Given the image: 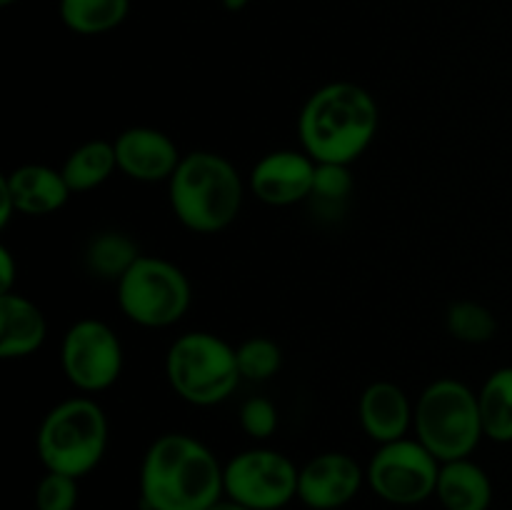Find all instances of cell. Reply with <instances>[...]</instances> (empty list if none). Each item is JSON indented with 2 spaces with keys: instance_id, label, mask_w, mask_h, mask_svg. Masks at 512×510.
Instances as JSON below:
<instances>
[{
  "instance_id": "cell-17",
  "label": "cell",
  "mask_w": 512,
  "mask_h": 510,
  "mask_svg": "<svg viewBox=\"0 0 512 510\" xmlns=\"http://www.w3.org/2000/svg\"><path fill=\"white\" fill-rule=\"evenodd\" d=\"M435 495L445 510H488L493 503V483L470 458L450 460L440 465Z\"/></svg>"
},
{
  "instance_id": "cell-26",
  "label": "cell",
  "mask_w": 512,
  "mask_h": 510,
  "mask_svg": "<svg viewBox=\"0 0 512 510\" xmlns=\"http://www.w3.org/2000/svg\"><path fill=\"white\" fill-rule=\"evenodd\" d=\"M240 428L250 435L253 440H268L273 438L275 430H278V408L273 405V400L263 398V395H255L248 398L240 405Z\"/></svg>"
},
{
  "instance_id": "cell-10",
  "label": "cell",
  "mask_w": 512,
  "mask_h": 510,
  "mask_svg": "<svg viewBox=\"0 0 512 510\" xmlns=\"http://www.w3.org/2000/svg\"><path fill=\"white\" fill-rule=\"evenodd\" d=\"M125 350L118 333L98 318L70 325L60 343V368L78 393L93 395L113 388L123 375Z\"/></svg>"
},
{
  "instance_id": "cell-12",
  "label": "cell",
  "mask_w": 512,
  "mask_h": 510,
  "mask_svg": "<svg viewBox=\"0 0 512 510\" xmlns=\"http://www.w3.org/2000/svg\"><path fill=\"white\" fill-rule=\"evenodd\" d=\"M365 480V470L353 455L330 450L300 468L298 498L310 510H338L360 493Z\"/></svg>"
},
{
  "instance_id": "cell-6",
  "label": "cell",
  "mask_w": 512,
  "mask_h": 510,
  "mask_svg": "<svg viewBox=\"0 0 512 510\" xmlns=\"http://www.w3.org/2000/svg\"><path fill=\"white\" fill-rule=\"evenodd\" d=\"M165 375L173 393L195 408L225 403L243 380L233 345L208 330H188L170 343Z\"/></svg>"
},
{
  "instance_id": "cell-2",
  "label": "cell",
  "mask_w": 512,
  "mask_h": 510,
  "mask_svg": "<svg viewBox=\"0 0 512 510\" xmlns=\"http://www.w3.org/2000/svg\"><path fill=\"white\" fill-rule=\"evenodd\" d=\"M380 110L370 90L335 80L315 90L298 115L300 148L315 163L353 165L373 145Z\"/></svg>"
},
{
  "instance_id": "cell-22",
  "label": "cell",
  "mask_w": 512,
  "mask_h": 510,
  "mask_svg": "<svg viewBox=\"0 0 512 510\" xmlns=\"http://www.w3.org/2000/svg\"><path fill=\"white\" fill-rule=\"evenodd\" d=\"M445 328L455 340L468 345L490 343L498 333L493 310L475 300H455L445 313Z\"/></svg>"
},
{
  "instance_id": "cell-20",
  "label": "cell",
  "mask_w": 512,
  "mask_h": 510,
  "mask_svg": "<svg viewBox=\"0 0 512 510\" xmlns=\"http://www.w3.org/2000/svg\"><path fill=\"white\" fill-rule=\"evenodd\" d=\"M58 15L75 35H105L130 15V0H58Z\"/></svg>"
},
{
  "instance_id": "cell-5",
  "label": "cell",
  "mask_w": 512,
  "mask_h": 510,
  "mask_svg": "<svg viewBox=\"0 0 512 510\" xmlns=\"http://www.w3.org/2000/svg\"><path fill=\"white\" fill-rule=\"evenodd\" d=\"M413 433L440 463L470 458L485 438L478 393L463 380H433L415 400Z\"/></svg>"
},
{
  "instance_id": "cell-16",
  "label": "cell",
  "mask_w": 512,
  "mask_h": 510,
  "mask_svg": "<svg viewBox=\"0 0 512 510\" xmlns=\"http://www.w3.org/2000/svg\"><path fill=\"white\" fill-rule=\"evenodd\" d=\"M48 338L45 313L20 293H0V358L20 360L38 353Z\"/></svg>"
},
{
  "instance_id": "cell-27",
  "label": "cell",
  "mask_w": 512,
  "mask_h": 510,
  "mask_svg": "<svg viewBox=\"0 0 512 510\" xmlns=\"http://www.w3.org/2000/svg\"><path fill=\"white\" fill-rule=\"evenodd\" d=\"M15 258L8 245H0V293H13Z\"/></svg>"
},
{
  "instance_id": "cell-29",
  "label": "cell",
  "mask_w": 512,
  "mask_h": 510,
  "mask_svg": "<svg viewBox=\"0 0 512 510\" xmlns=\"http://www.w3.org/2000/svg\"><path fill=\"white\" fill-rule=\"evenodd\" d=\"M208 510H250V508H245V505L235 503V500H230V498H220L218 503H215L213 508H208Z\"/></svg>"
},
{
  "instance_id": "cell-19",
  "label": "cell",
  "mask_w": 512,
  "mask_h": 510,
  "mask_svg": "<svg viewBox=\"0 0 512 510\" xmlns=\"http://www.w3.org/2000/svg\"><path fill=\"white\" fill-rule=\"evenodd\" d=\"M115 170H118V158H115L113 140H85L65 158L60 173L73 193H88L108 183Z\"/></svg>"
},
{
  "instance_id": "cell-28",
  "label": "cell",
  "mask_w": 512,
  "mask_h": 510,
  "mask_svg": "<svg viewBox=\"0 0 512 510\" xmlns=\"http://www.w3.org/2000/svg\"><path fill=\"white\" fill-rule=\"evenodd\" d=\"M15 213H18V210H15L13 198H10L8 188H5V185L0 183V228H8L10 220H13Z\"/></svg>"
},
{
  "instance_id": "cell-31",
  "label": "cell",
  "mask_w": 512,
  "mask_h": 510,
  "mask_svg": "<svg viewBox=\"0 0 512 510\" xmlns=\"http://www.w3.org/2000/svg\"><path fill=\"white\" fill-rule=\"evenodd\" d=\"M13 3H18V0H0V5H3V8H10Z\"/></svg>"
},
{
  "instance_id": "cell-23",
  "label": "cell",
  "mask_w": 512,
  "mask_h": 510,
  "mask_svg": "<svg viewBox=\"0 0 512 510\" xmlns=\"http://www.w3.org/2000/svg\"><path fill=\"white\" fill-rule=\"evenodd\" d=\"M235 358H238L240 375L250 383H265L283 368V348L265 335H253L235 345Z\"/></svg>"
},
{
  "instance_id": "cell-7",
  "label": "cell",
  "mask_w": 512,
  "mask_h": 510,
  "mask_svg": "<svg viewBox=\"0 0 512 510\" xmlns=\"http://www.w3.org/2000/svg\"><path fill=\"white\" fill-rule=\"evenodd\" d=\"M115 290L125 318L150 330L180 323L193 303L185 270L155 255H140L138 263L115 283Z\"/></svg>"
},
{
  "instance_id": "cell-4",
  "label": "cell",
  "mask_w": 512,
  "mask_h": 510,
  "mask_svg": "<svg viewBox=\"0 0 512 510\" xmlns=\"http://www.w3.org/2000/svg\"><path fill=\"white\" fill-rule=\"evenodd\" d=\"M110 440L108 415L90 395H75L53 405L40 420L35 453L50 473L83 478L105 458Z\"/></svg>"
},
{
  "instance_id": "cell-1",
  "label": "cell",
  "mask_w": 512,
  "mask_h": 510,
  "mask_svg": "<svg viewBox=\"0 0 512 510\" xmlns=\"http://www.w3.org/2000/svg\"><path fill=\"white\" fill-rule=\"evenodd\" d=\"M225 495L223 465L203 440L165 433L140 463V500L150 510H208Z\"/></svg>"
},
{
  "instance_id": "cell-9",
  "label": "cell",
  "mask_w": 512,
  "mask_h": 510,
  "mask_svg": "<svg viewBox=\"0 0 512 510\" xmlns=\"http://www.w3.org/2000/svg\"><path fill=\"white\" fill-rule=\"evenodd\" d=\"M440 460L418 438L378 445L365 468L373 493L390 505H418L435 495Z\"/></svg>"
},
{
  "instance_id": "cell-14",
  "label": "cell",
  "mask_w": 512,
  "mask_h": 510,
  "mask_svg": "<svg viewBox=\"0 0 512 510\" xmlns=\"http://www.w3.org/2000/svg\"><path fill=\"white\" fill-rule=\"evenodd\" d=\"M415 403L408 393L390 380H378L363 390L358 400V420L373 443L385 445L408 438L413 430Z\"/></svg>"
},
{
  "instance_id": "cell-3",
  "label": "cell",
  "mask_w": 512,
  "mask_h": 510,
  "mask_svg": "<svg viewBox=\"0 0 512 510\" xmlns=\"http://www.w3.org/2000/svg\"><path fill=\"white\" fill-rule=\"evenodd\" d=\"M175 220L190 233L213 235L235 223L245 200V180L225 155L210 150L185 153L168 180Z\"/></svg>"
},
{
  "instance_id": "cell-30",
  "label": "cell",
  "mask_w": 512,
  "mask_h": 510,
  "mask_svg": "<svg viewBox=\"0 0 512 510\" xmlns=\"http://www.w3.org/2000/svg\"><path fill=\"white\" fill-rule=\"evenodd\" d=\"M223 3L225 10H230V13H240L243 8H248L250 0H220Z\"/></svg>"
},
{
  "instance_id": "cell-21",
  "label": "cell",
  "mask_w": 512,
  "mask_h": 510,
  "mask_svg": "<svg viewBox=\"0 0 512 510\" xmlns=\"http://www.w3.org/2000/svg\"><path fill=\"white\" fill-rule=\"evenodd\" d=\"M485 438L512 443V365L488 375L478 393Z\"/></svg>"
},
{
  "instance_id": "cell-24",
  "label": "cell",
  "mask_w": 512,
  "mask_h": 510,
  "mask_svg": "<svg viewBox=\"0 0 512 510\" xmlns=\"http://www.w3.org/2000/svg\"><path fill=\"white\" fill-rule=\"evenodd\" d=\"M350 193H353L350 165L318 163L310 200L320 203V208H340V205L350 198Z\"/></svg>"
},
{
  "instance_id": "cell-25",
  "label": "cell",
  "mask_w": 512,
  "mask_h": 510,
  "mask_svg": "<svg viewBox=\"0 0 512 510\" xmlns=\"http://www.w3.org/2000/svg\"><path fill=\"white\" fill-rule=\"evenodd\" d=\"M78 495V478L45 470L35 488V510H75Z\"/></svg>"
},
{
  "instance_id": "cell-32",
  "label": "cell",
  "mask_w": 512,
  "mask_h": 510,
  "mask_svg": "<svg viewBox=\"0 0 512 510\" xmlns=\"http://www.w3.org/2000/svg\"><path fill=\"white\" fill-rule=\"evenodd\" d=\"M140 510H150V508H140Z\"/></svg>"
},
{
  "instance_id": "cell-13",
  "label": "cell",
  "mask_w": 512,
  "mask_h": 510,
  "mask_svg": "<svg viewBox=\"0 0 512 510\" xmlns=\"http://www.w3.org/2000/svg\"><path fill=\"white\" fill-rule=\"evenodd\" d=\"M118 170L135 183H168L183 153L168 133L150 125H133L113 140Z\"/></svg>"
},
{
  "instance_id": "cell-15",
  "label": "cell",
  "mask_w": 512,
  "mask_h": 510,
  "mask_svg": "<svg viewBox=\"0 0 512 510\" xmlns=\"http://www.w3.org/2000/svg\"><path fill=\"white\" fill-rule=\"evenodd\" d=\"M0 183L8 188L15 210L28 218H43V215L58 213L65 208L73 190L65 183L58 168L40 163H25L5 173Z\"/></svg>"
},
{
  "instance_id": "cell-8",
  "label": "cell",
  "mask_w": 512,
  "mask_h": 510,
  "mask_svg": "<svg viewBox=\"0 0 512 510\" xmlns=\"http://www.w3.org/2000/svg\"><path fill=\"white\" fill-rule=\"evenodd\" d=\"M300 470L285 453L248 448L223 465L225 498L250 510H280L298 498Z\"/></svg>"
},
{
  "instance_id": "cell-11",
  "label": "cell",
  "mask_w": 512,
  "mask_h": 510,
  "mask_svg": "<svg viewBox=\"0 0 512 510\" xmlns=\"http://www.w3.org/2000/svg\"><path fill=\"white\" fill-rule=\"evenodd\" d=\"M315 163L303 148L265 153L248 173V188L270 208H290L310 200L315 183Z\"/></svg>"
},
{
  "instance_id": "cell-18",
  "label": "cell",
  "mask_w": 512,
  "mask_h": 510,
  "mask_svg": "<svg viewBox=\"0 0 512 510\" xmlns=\"http://www.w3.org/2000/svg\"><path fill=\"white\" fill-rule=\"evenodd\" d=\"M140 245L120 230H103L88 240L83 253L85 270L93 278L118 283L130 268L140 260Z\"/></svg>"
}]
</instances>
